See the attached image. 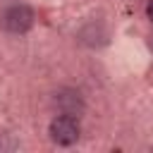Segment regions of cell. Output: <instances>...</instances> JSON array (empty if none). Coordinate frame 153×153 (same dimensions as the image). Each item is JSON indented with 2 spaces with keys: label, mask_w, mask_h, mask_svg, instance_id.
<instances>
[{
  "label": "cell",
  "mask_w": 153,
  "mask_h": 153,
  "mask_svg": "<svg viewBox=\"0 0 153 153\" xmlns=\"http://www.w3.org/2000/svg\"><path fill=\"white\" fill-rule=\"evenodd\" d=\"M146 17H148V22L153 24V0H148V2H146Z\"/></svg>",
  "instance_id": "5"
},
{
  "label": "cell",
  "mask_w": 153,
  "mask_h": 153,
  "mask_svg": "<svg viewBox=\"0 0 153 153\" xmlns=\"http://www.w3.org/2000/svg\"><path fill=\"white\" fill-rule=\"evenodd\" d=\"M53 105H55L60 112L74 115V117H79V115L84 112V100H81V96H79L76 91H72V88L57 91V93L53 96Z\"/></svg>",
  "instance_id": "3"
},
{
  "label": "cell",
  "mask_w": 153,
  "mask_h": 153,
  "mask_svg": "<svg viewBox=\"0 0 153 153\" xmlns=\"http://www.w3.org/2000/svg\"><path fill=\"white\" fill-rule=\"evenodd\" d=\"M48 134H50V141L53 143H57V146H72V143L79 141L81 127H79V120L74 115L60 112L57 117H53V122L48 127Z\"/></svg>",
  "instance_id": "1"
},
{
  "label": "cell",
  "mask_w": 153,
  "mask_h": 153,
  "mask_svg": "<svg viewBox=\"0 0 153 153\" xmlns=\"http://www.w3.org/2000/svg\"><path fill=\"white\" fill-rule=\"evenodd\" d=\"M33 10L26 5H12L0 14V26L7 33H26L33 26Z\"/></svg>",
  "instance_id": "2"
},
{
  "label": "cell",
  "mask_w": 153,
  "mask_h": 153,
  "mask_svg": "<svg viewBox=\"0 0 153 153\" xmlns=\"http://www.w3.org/2000/svg\"><path fill=\"white\" fill-rule=\"evenodd\" d=\"M17 148V141L10 139V134H0V153L2 151H14Z\"/></svg>",
  "instance_id": "4"
}]
</instances>
